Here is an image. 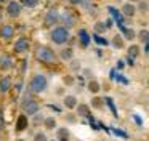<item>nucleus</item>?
Here are the masks:
<instances>
[{
    "label": "nucleus",
    "mask_w": 149,
    "mask_h": 141,
    "mask_svg": "<svg viewBox=\"0 0 149 141\" xmlns=\"http://www.w3.org/2000/svg\"><path fill=\"white\" fill-rule=\"evenodd\" d=\"M11 66H13V59H11V56H8V54L0 56V67H2V69H10Z\"/></svg>",
    "instance_id": "nucleus-11"
},
{
    "label": "nucleus",
    "mask_w": 149,
    "mask_h": 141,
    "mask_svg": "<svg viewBox=\"0 0 149 141\" xmlns=\"http://www.w3.org/2000/svg\"><path fill=\"white\" fill-rule=\"evenodd\" d=\"M112 26V19H107V22H106V27H111Z\"/></svg>",
    "instance_id": "nucleus-35"
},
{
    "label": "nucleus",
    "mask_w": 149,
    "mask_h": 141,
    "mask_svg": "<svg viewBox=\"0 0 149 141\" xmlns=\"http://www.w3.org/2000/svg\"><path fill=\"white\" fill-rule=\"evenodd\" d=\"M112 47L114 48H122L123 47V38H122V35H116V37L112 38Z\"/></svg>",
    "instance_id": "nucleus-19"
},
{
    "label": "nucleus",
    "mask_w": 149,
    "mask_h": 141,
    "mask_svg": "<svg viewBox=\"0 0 149 141\" xmlns=\"http://www.w3.org/2000/svg\"><path fill=\"white\" fill-rule=\"evenodd\" d=\"M64 104H66V107L74 109L75 106H77V98H75V96H72V95H68L64 98Z\"/></svg>",
    "instance_id": "nucleus-15"
},
{
    "label": "nucleus",
    "mask_w": 149,
    "mask_h": 141,
    "mask_svg": "<svg viewBox=\"0 0 149 141\" xmlns=\"http://www.w3.org/2000/svg\"><path fill=\"white\" fill-rule=\"evenodd\" d=\"M106 24H104V22H96V24H95V31H96V34H103L104 31H106Z\"/></svg>",
    "instance_id": "nucleus-23"
},
{
    "label": "nucleus",
    "mask_w": 149,
    "mask_h": 141,
    "mask_svg": "<svg viewBox=\"0 0 149 141\" xmlns=\"http://www.w3.org/2000/svg\"><path fill=\"white\" fill-rule=\"evenodd\" d=\"M139 54V48L136 47V45H130L128 47V58H132V59H136Z\"/></svg>",
    "instance_id": "nucleus-18"
},
{
    "label": "nucleus",
    "mask_w": 149,
    "mask_h": 141,
    "mask_svg": "<svg viewBox=\"0 0 149 141\" xmlns=\"http://www.w3.org/2000/svg\"><path fill=\"white\" fill-rule=\"evenodd\" d=\"M64 82H66V83H71V82H72V79H71V77H66Z\"/></svg>",
    "instance_id": "nucleus-36"
},
{
    "label": "nucleus",
    "mask_w": 149,
    "mask_h": 141,
    "mask_svg": "<svg viewBox=\"0 0 149 141\" xmlns=\"http://www.w3.org/2000/svg\"><path fill=\"white\" fill-rule=\"evenodd\" d=\"M79 38H80V45L84 48H87L88 45H90V34H88L87 32V29H80V31H79Z\"/></svg>",
    "instance_id": "nucleus-8"
},
{
    "label": "nucleus",
    "mask_w": 149,
    "mask_h": 141,
    "mask_svg": "<svg viewBox=\"0 0 149 141\" xmlns=\"http://www.w3.org/2000/svg\"><path fill=\"white\" fill-rule=\"evenodd\" d=\"M27 124H29V122H27V117L26 115H19V117H18V120H16V130L18 131H23V130H26L27 128Z\"/></svg>",
    "instance_id": "nucleus-12"
},
{
    "label": "nucleus",
    "mask_w": 149,
    "mask_h": 141,
    "mask_svg": "<svg viewBox=\"0 0 149 141\" xmlns=\"http://www.w3.org/2000/svg\"><path fill=\"white\" fill-rule=\"evenodd\" d=\"M79 114H80V115H87L88 114V107L85 104H80V106H79Z\"/></svg>",
    "instance_id": "nucleus-29"
},
{
    "label": "nucleus",
    "mask_w": 149,
    "mask_h": 141,
    "mask_svg": "<svg viewBox=\"0 0 149 141\" xmlns=\"http://www.w3.org/2000/svg\"><path fill=\"white\" fill-rule=\"evenodd\" d=\"M58 19H59V13L56 11L55 8L50 10V11L47 13V16H45V26H47V27H50V26H53Z\"/></svg>",
    "instance_id": "nucleus-6"
},
{
    "label": "nucleus",
    "mask_w": 149,
    "mask_h": 141,
    "mask_svg": "<svg viewBox=\"0 0 149 141\" xmlns=\"http://www.w3.org/2000/svg\"><path fill=\"white\" fill-rule=\"evenodd\" d=\"M37 2H39V0H19V3L24 6H36Z\"/></svg>",
    "instance_id": "nucleus-26"
},
{
    "label": "nucleus",
    "mask_w": 149,
    "mask_h": 141,
    "mask_svg": "<svg viewBox=\"0 0 149 141\" xmlns=\"http://www.w3.org/2000/svg\"><path fill=\"white\" fill-rule=\"evenodd\" d=\"M69 3H72V5H77V3H80L82 0H68Z\"/></svg>",
    "instance_id": "nucleus-33"
},
{
    "label": "nucleus",
    "mask_w": 149,
    "mask_h": 141,
    "mask_svg": "<svg viewBox=\"0 0 149 141\" xmlns=\"http://www.w3.org/2000/svg\"><path fill=\"white\" fill-rule=\"evenodd\" d=\"M61 21L64 22V27H71V26L75 24V16L72 15L71 11H66L64 15L61 16Z\"/></svg>",
    "instance_id": "nucleus-9"
},
{
    "label": "nucleus",
    "mask_w": 149,
    "mask_h": 141,
    "mask_svg": "<svg viewBox=\"0 0 149 141\" xmlns=\"http://www.w3.org/2000/svg\"><path fill=\"white\" fill-rule=\"evenodd\" d=\"M139 38H141V42H143V43L149 42V32L146 31V29H143V31L139 32Z\"/></svg>",
    "instance_id": "nucleus-25"
},
{
    "label": "nucleus",
    "mask_w": 149,
    "mask_h": 141,
    "mask_svg": "<svg viewBox=\"0 0 149 141\" xmlns=\"http://www.w3.org/2000/svg\"><path fill=\"white\" fill-rule=\"evenodd\" d=\"M19 141H23V140H19Z\"/></svg>",
    "instance_id": "nucleus-38"
},
{
    "label": "nucleus",
    "mask_w": 149,
    "mask_h": 141,
    "mask_svg": "<svg viewBox=\"0 0 149 141\" xmlns=\"http://www.w3.org/2000/svg\"><path fill=\"white\" fill-rule=\"evenodd\" d=\"M130 2H138V0H130Z\"/></svg>",
    "instance_id": "nucleus-37"
},
{
    "label": "nucleus",
    "mask_w": 149,
    "mask_h": 141,
    "mask_svg": "<svg viewBox=\"0 0 149 141\" xmlns=\"http://www.w3.org/2000/svg\"><path fill=\"white\" fill-rule=\"evenodd\" d=\"M47 85H48V82H47V77L37 74V75H34L32 80H31V91H34V93H42L43 90L47 88Z\"/></svg>",
    "instance_id": "nucleus-2"
},
{
    "label": "nucleus",
    "mask_w": 149,
    "mask_h": 141,
    "mask_svg": "<svg viewBox=\"0 0 149 141\" xmlns=\"http://www.w3.org/2000/svg\"><path fill=\"white\" fill-rule=\"evenodd\" d=\"M136 13V8L133 3H125V5L122 6V15L123 16H133Z\"/></svg>",
    "instance_id": "nucleus-13"
},
{
    "label": "nucleus",
    "mask_w": 149,
    "mask_h": 141,
    "mask_svg": "<svg viewBox=\"0 0 149 141\" xmlns=\"http://www.w3.org/2000/svg\"><path fill=\"white\" fill-rule=\"evenodd\" d=\"M13 27H11V26H3V27H2V31H0V35H2V37L3 38H11L13 37Z\"/></svg>",
    "instance_id": "nucleus-16"
},
{
    "label": "nucleus",
    "mask_w": 149,
    "mask_h": 141,
    "mask_svg": "<svg viewBox=\"0 0 149 141\" xmlns=\"http://www.w3.org/2000/svg\"><path fill=\"white\" fill-rule=\"evenodd\" d=\"M68 136H69V130H68V128H59V130H58V140L68 141Z\"/></svg>",
    "instance_id": "nucleus-20"
},
{
    "label": "nucleus",
    "mask_w": 149,
    "mask_h": 141,
    "mask_svg": "<svg viewBox=\"0 0 149 141\" xmlns=\"http://www.w3.org/2000/svg\"><path fill=\"white\" fill-rule=\"evenodd\" d=\"M133 120H135V122H138V125H143V124H141V119H139L138 115H133Z\"/></svg>",
    "instance_id": "nucleus-32"
},
{
    "label": "nucleus",
    "mask_w": 149,
    "mask_h": 141,
    "mask_svg": "<svg viewBox=\"0 0 149 141\" xmlns=\"http://www.w3.org/2000/svg\"><path fill=\"white\" fill-rule=\"evenodd\" d=\"M36 141H47V136L43 133H37L36 135Z\"/></svg>",
    "instance_id": "nucleus-30"
},
{
    "label": "nucleus",
    "mask_w": 149,
    "mask_h": 141,
    "mask_svg": "<svg viewBox=\"0 0 149 141\" xmlns=\"http://www.w3.org/2000/svg\"><path fill=\"white\" fill-rule=\"evenodd\" d=\"M10 87H11L10 77H2V79H0V91H2V93L8 91V90H10Z\"/></svg>",
    "instance_id": "nucleus-14"
},
{
    "label": "nucleus",
    "mask_w": 149,
    "mask_h": 141,
    "mask_svg": "<svg viewBox=\"0 0 149 141\" xmlns=\"http://www.w3.org/2000/svg\"><path fill=\"white\" fill-rule=\"evenodd\" d=\"M88 90H90L91 93H98L100 91V83H98L96 80H91V82L88 83Z\"/></svg>",
    "instance_id": "nucleus-22"
},
{
    "label": "nucleus",
    "mask_w": 149,
    "mask_h": 141,
    "mask_svg": "<svg viewBox=\"0 0 149 141\" xmlns=\"http://www.w3.org/2000/svg\"><path fill=\"white\" fill-rule=\"evenodd\" d=\"M37 58H39L42 63H53L55 61V53H53L52 48L48 47H40L39 50H37Z\"/></svg>",
    "instance_id": "nucleus-3"
},
{
    "label": "nucleus",
    "mask_w": 149,
    "mask_h": 141,
    "mask_svg": "<svg viewBox=\"0 0 149 141\" xmlns=\"http://www.w3.org/2000/svg\"><path fill=\"white\" fill-rule=\"evenodd\" d=\"M93 104H95V106H101V101H100V99L95 98V99H93Z\"/></svg>",
    "instance_id": "nucleus-34"
},
{
    "label": "nucleus",
    "mask_w": 149,
    "mask_h": 141,
    "mask_svg": "<svg viewBox=\"0 0 149 141\" xmlns=\"http://www.w3.org/2000/svg\"><path fill=\"white\" fill-rule=\"evenodd\" d=\"M19 13H21V3L19 2H15V0L8 2V5H7V15L8 16L16 18V16H19Z\"/></svg>",
    "instance_id": "nucleus-4"
},
{
    "label": "nucleus",
    "mask_w": 149,
    "mask_h": 141,
    "mask_svg": "<svg viewBox=\"0 0 149 141\" xmlns=\"http://www.w3.org/2000/svg\"><path fill=\"white\" fill-rule=\"evenodd\" d=\"M52 40L55 42L56 45H63L69 40V32H68V27L64 26H58L52 31Z\"/></svg>",
    "instance_id": "nucleus-1"
},
{
    "label": "nucleus",
    "mask_w": 149,
    "mask_h": 141,
    "mask_svg": "<svg viewBox=\"0 0 149 141\" xmlns=\"http://www.w3.org/2000/svg\"><path fill=\"white\" fill-rule=\"evenodd\" d=\"M139 8H141L143 11H146V10H148V3H146V2H141V5H139Z\"/></svg>",
    "instance_id": "nucleus-31"
},
{
    "label": "nucleus",
    "mask_w": 149,
    "mask_h": 141,
    "mask_svg": "<svg viewBox=\"0 0 149 141\" xmlns=\"http://www.w3.org/2000/svg\"><path fill=\"white\" fill-rule=\"evenodd\" d=\"M55 125H56V120L53 117H48V119H45V127L48 128V130H52V128H55Z\"/></svg>",
    "instance_id": "nucleus-24"
},
{
    "label": "nucleus",
    "mask_w": 149,
    "mask_h": 141,
    "mask_svg": "<svg viewBox=\"0 0 149 141\" xmlns=\"http://www.w3.org/2000/svg\"><path fill=\"white\" fill-rule=\"evenodd\" d=\"M106 103L109 104V107H111V111H112V114H114V115H117V111H116V106H114L112 99H111V98H106Z\"/></svg>",
    "instance_id": "nucleus-28"
},
{
    "label": "nucleus",
    "mask_w": 149,
    "mask_h": 141,
    "mask_svg": "<svg viewBox=\"0 0 149 141\" xmlns=\"http://www.w3.org/2000/svg\"><path fill=\"white\" fill-rule=\"evenodd\" d=\"M23 111L29 115L37 114V112H39V103H36L34 99H29V101H26L23 104Z\"/></svg>",
    "instance_id": "nucleus-5"
},
{
    "label": "nucleus",
    "mask_w": 149,
    "mask_h": 141,
    "mask_svg": "<svg viewBox=\"0 0 149 141\" xmlns=\"http://www.w3.org/2000/svg\"><path fill=\"white\" fill-rule=\"evenodd\" d=\"M120 31H122L123 37L128 38V40H133V38H135V31H132V29H127L125 26H120Z\"/></svg>",
    "instance_id": "nucleus-17"
},
{
    "label": "nucleus",
    "mask_w": 149,
    "mask_h": 141,
    "mask_svg": "<svg viewBox=\"0 0 149 141\" xmlns=\"http://www.w3.org/2000/svg\"><path fill=\"white\" fill-rule=\"evenodd\" d=\"M95 40H96V43L98 45H107V40H106V38H103V37H101V35H95Z\"/></svg>",
    "instance_id": "nucleus-27"
},
{
    "label": "nucleus",
    "mask_w": 149,
    "mask_h": 141,
    "mask_svg": "<svg viewBox=\"0 0 149 141\" xmlns=\"http://www.w3.org/2000/svg\"><path fill=\"white\" fill-rule=\"evenodd\" d=\"M15 50H16L18 53H23V51H27V50H29V40H27V38H24V37L18 38V40H16V43H15Z\"/></svg>",
    "instance_id": "nucleus-7"
},
{
    "label": "nucleus",
    "mask_w": 149,
    "mask_h": 141,
    "mask_svg": "<svg viewBox=\"0 0 149 141\" xmlns=\"http://www.w3.org/2000/svg\"><path fill=\"white\" fill-rule=\"evenodd\" d=\"M107 10H109V13L112 15V21H117V24H119V26H123V16H122V13L117 11L114 6H109Z\"/></svg>",
    "instance_id": "nucleus-10"
},
{
    "label": "nucleus",
    "mask_w": 149,
    "mask_h": 141,
    "mask_svg": "<svg viewBox=\"0 0 149 141\" xmlns=\"http://www.w3.org/2000/svg\"><path fill=\"white\" fill-rule=\"evenodd\" d=\"M72 54H74L72 48H64V50L61 51V58H63V59H72Z\"/></svg>",
    "instance_id": "nucleus-21"
}]
</instances>
